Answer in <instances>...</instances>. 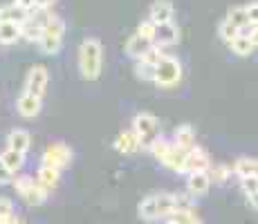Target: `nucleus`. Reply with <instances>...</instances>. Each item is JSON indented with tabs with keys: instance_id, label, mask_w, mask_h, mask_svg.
<instances>
[{
	"instance_id": "nucleus-28",
	"label": "nucleus",
	"mask_w": 258,
	"mask_h": 224,
	"mask_svg": "<svg viewBox=\"0 0 258 224\" xmlns=\"http://www.w3.org/2000/svg\"><path fill=\"white\" fill-rule=\"evenodd\" d=\"M175 197V211H184V213H196V200L191 195L184 193H173Z\"/></svg>"
},
{
	"instance_id": "nucleus-37",
	"label": "nucleus",
	"mask_w": 258,
	"mask_h": 224,
	"mask_svg": "<svg viewBox=\"0 0 258 224\" xmlns=\"http://www.w3.org/2000/svg\"><path fill=\"white\" fill-rule=\"evenodd\" d=\"M14 3H16L21 9H25V12L29 14V16L38 12V9H36V3H34V0H14Z\"/></svg>"
},
{
	"instance_id": "nucleus-31",
	"label": "nucleus",
	"mask_w": 258,
	"mask_h": 224,
	"mask_svg": "<svg viewBox=\"0 0 258 224\" xmlns=\"http://www.w3.org/2000/svg\"><path fill=\"white\" fill-rule=\"evenodd\" d=\"M164 56H166V54H164V49H162V47H155V45H153V47L148 49L146 54H144V56L140 58V61L148 63V65H157V63H160Z\"/></svg>"
},
{
	"instance_id": "nucleus-40",
	"label": "nucleus",
	"mask_w": 258,
	"mask_h": 224,
	"mask_svg": "<svg viewBox=\"0 0 258 224\" xmlns=\"http://www.w3.org/2000/svg\"><path fill=\"white\" fill-rule=\"evenodd\" d=\"M34 3H36V9H38V12H47V9L52 7L56 0H34Z\"/></svg>"
},
{
	"instance_id": "nucleus-29",
	"label": "nucleus",
	"mask_w": 258,
	"mask_h": 224,
	"mask_svg": "<svg viewBox=\"0 0 258 224\" xmlns=\"http://www.w3.org/2000/svg\"><path fill=\"white\" fill-rule=\"evenodd\" d=\"M135 77L142 79V81L153 83L155 81V65H148L144 61H135Z\"/></svg>"
},
{
	"instance_id": "nucleus-27",
	"label": "nucleus",
	"mask_w": 258,
	"mask_h": 224,
	"mask_svg": "<svg viewBox=\"0 0 258 224\" xmlns=\"http://www.w3.org/2000/svg\"><path fill=\"white\" fill-rule=\"evenodd\" d=\"M218 36H220V38H222V41H225L227 45H231V41H234L236 36H240V29L234 27V25H231V23L225 18V21H222L220 25H218Z\"/></svg>"
},
{
	"instance_id": "nucleus-35",
	"label": "nucleus",
	"mask_w": 258,
	"mask_h": 224,
	"mask_svg": "<svg viewBox=\"0 0 258 224\" xmlns=\"http://www.w3.org/2000/svg\"><path fill=\"white\" fill-rule=\"evenodd\" d=\"M14 202L9 200V197H5V195H0V217H9V215H14Z\"/></svg>"
},
{
	"instance_id": "nucleus-3",
	"label": "nucleus",
	"mask_w": 258,
	"mask_h": 224,
	"mask_svg": "<svg viewBox=\"0 0 258 224\" xmlns=\"http://www.w3.org/2000/svg\"><path fill=\"white\" fill-rule=\"evenodd\" d=\"M12 186L16 188V193L25 200V204H29V206H41V204L47 202L49 191L38 182V179L29 177V175H18V177L14 175Z\"/></svg>"
},
{
	"instance_id": "nucleus-15",
	"label": "nucleus",
	"mask_w": 258,
	"mask_h": 224,
	"mask_svg": "<svg viewBox=\"0 0 258 224\" xmlns=\"http://www.w3.org/2000/svg\"><path fill=\"white\" fill-rule=\"evenodd\" d=\"M115 151L121 153V155H133V153L140 151V139L133 130H123L117 134L115 139Z\"/></svg>"
},
{
	"instance_id": "nucleus-6",
	"label": "nucleus",
	"mask_w": 258,
	"mask_h": 224,
	"mask_svg": "<svg viewBox=\"0 0 258 224\" xmlns=\"http://www.w3.org/2000/svg\"><path fill=\"white\" fill-rule=\"evenodd\" d=\"M72 159H74V153L68 143L54 141V143H49L45 148V153H43L41 166H49V168H56V171H63V168H68L72 164Z\"/></svg>"
},
{
	"instance_id": "nucleus-4",
	"label": "nucleus",
	"mask_w": 258,
	"mask_h": 224,
	"mask_svg": "<svg viewBox=\"0 0 258 224\" xmlns=\"http://www.w3.org/2000/svg\"><path fill=\"white\" fill-rule=\"evenodd\" d=\"M63 36H66V23H63L58 16H49V21L45 23V27H43L41 41H38L41 52L49 54V56L56 54L63 45Z\"/></svg>"
},
{
	"instance_id": "nucleus-18",
	"label": "nucleus",
	"mask_w": 258,
	"mask_h": 224,
	"mask_svg": "<svg viewBox=\"0 0 258 224\" xmlns=\"http://www.w3.org/2000/svg\"><path fill=\"white\" fill-rule=\"evenodd\" d=\"M173 143L180 146V148H184V151L196 148V130H193V126H188V123L177 126L175 132H173Z\"/></svg>"
},
{
	"instance_id": "nucleus-25",
	"label": "nucleus",
	"mask_w": 258,
	"mask_h": 224,
	"mask_svg": "<svg viewBox=\"0 0 258 224\" xmlns=\"http://www.w3.org/2000/svg\"><path fill=\"white\" fill-rule=\"evenodd\" d=\"M231 52L238 54V56H249L251 52H254V45H251L249 36H245V34H240V36H236L234 41H231Z\"/></svg>"
},
{
	"instance_id": "nucleus-22",
	"label": "nucleus",
	"mask_w": 258,
	"mask_h": 224,
	"mask_svg": "<svg viewBox=\"0 0 258 224\" xmlns=\"http://www.w3.org/2000/svg\"><path fill=\"white\" fill-rule=\"evenodd\" d=\"M137 213H140V217H142V220H146V222L160 220V215H157V200H155V195L144 197V200L140 202V208H137Z\"/></svg>"
},
{
	"instance_id": "nucleus-21",
	"label": "nucleus",
	"mask_w": 258,
	"mask_h": 224,
	"mask_svg": "<svg viewBox=\"0 0 258 224\" xmlns=\"http://www.w3.org/2000/svg\"><path fill=\"white\" fill-rule=\"evenodd\" d=\"M21 36H23V25L0 23V45H14Z\"/></svg>"
},
{
	"instance_id": "nucleus-14",
	"label": "nucleus",
	"mask_w": 258,
	"mask_h": 224,
	"mask_svg": "<svg viewBox=\"0 0 258 224\" xmlns=\"http://www.w3.org/2000/svg\"><path fill=\"white\" fill-rule=\"evenodd\" d=\"M151 47H153V41H148V38L140 36L137 32L133 34V36H128V41H126V54H128L131 58H135V61H140V58H142Z\"/></svg>"
},
{
	"instance_id": "nucleus-1",
	"label": "nucleus",
	"mask_w": 258,
	"mask_h": 224,
	"mask_svg": "<svg viewBox=\"0 0 258 224\" xmlns=\"http://www.w3.org/2000/svg\"><path fill=\"white\" fill-rule=\"evenodd\" d=\"M103 69V45L99 38H86L79 47V72L86 81H97Z\"/></svg>"
},
{
	"instance_id": "nucleus-8",
	"label": "nucleus",
	"mask_w": 258,
	"mask_h": 224,
	"mask_svg": "<svg viewBox=\"0 0 258 224\" xmlns=\"http://www.w3.org/2000/svg\"><path fill=\"white\" fill-rule=\"evenodd\" d=\"M213 166L209 153L205 148L196 146L186 153V164H184V173L191 175V173H209V168Z\"/></svg>"
},
{
	"instance_id": "nucleus-9",
	"label": "nucleus",
	"mask_w": 258,
	"mask_h": 224,
	"mask_svg": "<svg viewBox=\"0 0 258 224\" xmlns=\"http://www.w3.org/2000/svg\"><path fill=\"white\" fill-rule=\"evenodd\" d=\"M173 14H175V7L171 0H155L148 9V21L155 25H166L173 23Z\"/></svg>"
},
{
	"instance_id": "nucleus-5",
	"label": "nucleus",
	"mask_w": 258,
	"mask_h": 224,
	"mask_svg": "<svg viewBox=\"0 0 258 224\" xmlns=\"http://www.w3.org/2000/svg\"><path fill=\"white\" fill-rule=\"evenodd\" d=\"M182 81V65H180V61H177L175 56H166L162 58L160 63L155 65V86L157 88H175L177 83Z\"/></svg>"
},
{
	"instance_id": "nucleus-34",
	"label": "nucleus",
	"mask_w": 258,
	"mask_h": 224,
	"mask_svg": "<svg viewBox=\"0 0 258 224\" xmlns=\"http://www.w3.org/2000/svg\"><path fill=\"white\" fill-rule=\"evenodd\" d=\"M240 188H242V193H245V197L256 195V193H258V179H254V177L240 179Z\"/></svg>"
},
{
	"instance_id": "nucleus-32",
	"label": "nucleus",
	"mask_w": 258,
	"mask_h": 224,
	"mask_svg": "<svg viewBox=\"0 0 258 224\" xmlns=\"http://www.w3.org/2000/svg\"><path fill=\"white\" fill-rule=\"evenodd\" d=\"M171 146H173V141H168V139L160 137V139H157V141L151 146V153H153V155H155L157 159H162V157H164L166 153H168V148H171Z\"/></svg>"
},
{
	"instance_id": "nucleus-23",
	"label": "nucleus",
	"mask_w": 258,
	"mask_h": 224,
	"mask_svg": "<svg viewBox=\"0 0 258 224\" xmlns=\"http://www.w3.org/2000/svg\"><path fill=\"white\" fill-rule=\"evenodd\" d=\"M36 179L47 188V191H52V188H56V186H58V179H61V171H56V168H49V166H41V168H38Z\"/></svg>"
},
{
	"instance_id": "nucleus-30",
	"label": "nucleus",
	"mask_w": 258,
	"mask_h": 224,
	"mask_svg": "<svg viewBox=\"0 0 258 224\" xmlns=\"http://www.w3.org/2000/svg\"><path fill=\"white\" fill-rule=\"evenodd\" d=\"M229 175H231V168H229V166H225V164H216V166H211V168H209V177H211V182L225 184L227 179H229Z\"/></svg>"
},
{
	"instance_id": "nucleus-7",
	"label": "nucleus",
	"mask_w": 258,
	"mask_h": 224,
	"mask_svg": "<svg viewBox=\"0 0 258 224\" xmlns=\"http://www.w3.org/2000/svg\"><path fill=\"white\" fill-rule=\"evenodd\" d=\"M47 83H49L47 67L45 65H34L27 74V81H25V92L43 99V94H45V90H47Z\"/></svg>"
},
{
	"instance_id": "nucleus-20",
	"label": "nucleus",
	"mask_w": 258,
	"mask_h": 224,
	"mask_svg": "<svg viewBox=\"0 0 258 224\" xmlns=\"http://www.w3.org/2000/svg\"><path fill=\"white\" fill-rule=\"evenodd\" d=\"M0 162L5 164V168H7L12 175H16V173L25 166V155H23V153L12 151V148H7L5 153H0Z\"/></svg>"
},
{
	"instance_id": "nucleus-13",
	"label": "nucleus",
	"mask_w": 258,
	"mask_h": 224,
	"mask_svg": "<svg viewBox=\"0 0 258 224\" xmlns=\"http://www.w3.org/2000/svg\"><path fill=\"white\" fill-rule=\"evenodd\" d=\"M41 108H43L41 99L34 97V94H29V92H23L21 97H18V101H16V110L25 119H34L38 112H41Z\"/></svg>"
},
{
	"instance_id": "nucleus-12",
	"label": "nucleus",
	"mask_w": 258,
	"mask_h": 224,
	"mask_svg": "<svg viewBox=\"0 0 258 224\" xmlns=\"http://www.w3.org/2000/svg\"><path fill=\"white\" fill-rule=\"evenodd\" d=\"M209 188H211V177H209V173H191L186 179V191H188V195L196 200V197H202V195H207L209 193Z\"/></svg>"
},
{
	"instance_id": "nucleus-26",
	"label": "nucleus",
	"mask_w": 258,
	"mask_h": 224,
	"mask_svg": "<svg viewBox=\"0 0 258 224\" xmlns=\"http://www.w3.org/2000/svg\"><path fill=\"white\" fill-rule=\"evenodd\" d=\"M164 224H205L196 213H184V211H175L164 220Z\"/></svg>"
},
{
	"instance_id": "nucleus-33",
	"label": "nucleus",
	"mask_w": 258,
	"mask_h": 224,
	"mask_svg": "<svg viewBox=\"0 0 258 224\" xmlns=\"http://www.w3.org/2000/svg\"><path fill=\"white\" fill-rule=\"evenodd\" d=\"M155 32H157V25L151 23V21H144V23H140V27H137V34L144 38H148V41L155 38Z\"/></svg>"
},
{
	"instance_id": "nucleus-39",
	"label": "nucleus",
	"mask_w": 258,
	"mask_h": 224,
	"mask_svg": "<svg viewBox=\"0 0 258 224\" xmlns=\"http://www.w3.org/2000/svg\"><path fill=\"white\" fill-rule=\"evenodd\" d=\"M245 36H249V41H251V45H254V49H256L258 47V25H254V27L247 29Z\"/></svg>"
},
{
	"instance_id": "nucleus-17",
	"label": "nucleus",
	"mask_w": 258,
	"mask_h": 224,
	"mask_svg": "<svg viewBox=\"0 0 258 224\" xmlns=\"http://www.w3.org/2000/svg\"><path fill=\"white\" fill-rule=\"evenodd\" d=\"M7 148L25 155V153L32 148V134L27 130H21V128H18V130H12L7 134Z\"/></svg>"
},
{
	"instance_id": "nucleus-2",
	"label": "nucleus",
	"mask_w": 258,
	"mask_h": 224,
	"mask_svg": "<svg viewBox=\"0 0 258 224\" xmlns=\"http://www.w3.org/2000/svg\"><path fill=\"white\" fill-rule=\"evenodd\" d=\"M131 130L137 134V139H140V148H148V151H151L153 143L162 137L160 121H157V117H155V114H151V112L135 114Z\"/></svg>"
},
{
	"instance_id": "nucleus-11",
	"label": "nucleus",
	"mask_w": 258,
	"mask_h": 224,
	"mask_svg": "<svg viewBox=\"0 0 258 224\" xmlns=\"http://www.w3.org/2000/svg\"><path fill=\"white\" fill-rule=\"evenodd\" d=\"M180 41V29H177L175 23H166V25H157L155 38H153V45L155 47H168V45H175Z\"/></svg>"
},
{
	"instance_id": "nucleus-16",
	"label": "nucleus",
	"mask_w": 258,
	"mask_h": 224,
	"mask_svg": "<svg viewBox=\"0 0 258 224\" xmlns=\"http://www.w3.org/2000/svg\"><path fill=\"white\" fill-rule=\"evenodd\" d=\"M231 171L240 179H245V177L258 179V157H238L234 162V166H231Z\"/></svg>"
},
{
	"instance_id": "nucleus-24",
	"label": "nucleus",
	"mask_w": 258,
	"mask_h": 224,
	"mask_svg": "<svg viewBox=\"0 0 258 224\" xmlns=\"http://www.w3.org/2000/svg\"><path fill=\"white\" fill-rule=\"evenodd\" d=\"M227 21H229L234 27L240 29V34H247V29L251 27L249 21H247V12L245 7H231L229 14H227Z\"/></svg>"
},
{
	"instance_id": "nucleus-38",
	"label": "nucleus",
	"mask_w": 258,
	"mask_h": 224,
	"mask_svg": "<svg viewBox=\"0 0 258 224\" xmlns=\"http://www.w3.org/2000/svg\"><path fill=\"white\" fill-rule=\"evenodd\" d=\"M12 182H14V175L5 168V164L0 162V184H12Z\"/></svg>"
},
{
	"instance_id": "nucleus-36",
	"label": "nucleus",
	"mask_w": 258,
	"mask_h": 224,
	"mask_svg": "<svg viewBox=\"0 0 258 224\" xmlns=\"http://www.w3.org/2000/svg\"><path fill=\"white\" fill-rule=\"evenodd\" d=\"M245 12H247V21H249L251 27H254V25H258V3L245 5Z\"/></svg>"
},
{
	"instance_id": "nucleus-10",
	"label": "nucleus",
	"mask_w": 258,
	"mask_h": 224,
	"mask_svg": "<svg viewBox=\"0 0 258 224\" xmlns=\"http://www.w3.org/2000/svg\"><path fill=\"white\" fill-rule=\"evenodd\" d=\"M186 153L188 151H184V148H180V146H175V143H173V146L168 148L166 155L160 159V164L164 168H168V171H173V173H184Z\"/></svg>"
},
{
	"instance_id": "nucleus-19",
	"label": "nucleus",
	"mask_w": 258,
	"mask_h": 224,
	"mask_svg": "<svg viewBox=\"0 0 258 224\" xmlns=\"http://www.w3.org/2000/svg\"><path fill=\"white\" fill-rule=\"evenodd\" d=\"M29 18V14L21 9L16 3H9V5H0V23H18L23 25Z\"/></svg>"
}]
</instances>
